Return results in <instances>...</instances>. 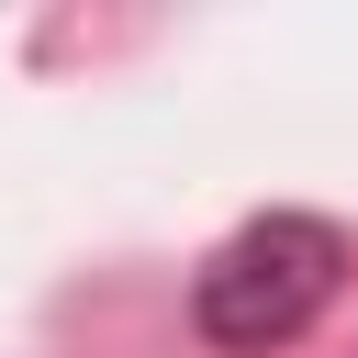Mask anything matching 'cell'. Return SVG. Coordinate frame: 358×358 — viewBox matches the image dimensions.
<instances>
[{"instance_id": "obj_1", "label": "cell", "mask_w": 358, "mask_h": 358, "mask_svg": "<svg viewBox=\"0 0 358 358\" xmlns=\"http://www.w3.org/2000/svg\"><path fill=\"white\" fill-rule=\"evenodd\" d=\"M336 280H347V235H336L324 213H257V224H235V235L201 257L190 324H201L224 358H268V347H291V336L336 302Z\"/></svg>"}]
</instances>
